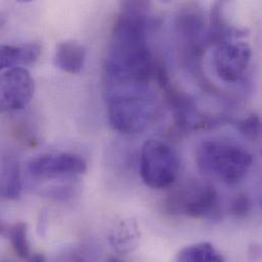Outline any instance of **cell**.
<instances>
[{
    "label": "cell",
    "mask_w": 262,
    "mask_h": 262,
    "mask_svg": "<svg viewBox=\"0 0 262 262\" xmlns=\"http://www.w3.org/2000/svg\"><path fill=\"white\" fill-rule=\"evenodd\" d=\"M145 2H125L113 28L105 60L108 93L146 92L155 62L147 43L149 18Z\"/></svg>",
    "instance_id": "1"
},
{
    "label": "cell",
    "mask_w": 262,
    "mask_h": 262,
    "mask_svg": "<svg viewBox=\"0 0 262 262\" xmlns=\"http://www.w3.org/2000/svg\"><path fill=\"white\" fill-rule=\"evenodd\" d=\"M198 168L207 177L227 185L241 182L252 166V155L243 147L223 142H203L196 151Z\"/></svg>",
    "instance_id": "2"
},
{
    "label": "cell",
    "mask_w": 262,
    "mask_h": 262,
    "mask_svg": "<svg viewBox=\"0 0 262 262\" xmlns=\"http://www.w3.org/2000/svg\"><path fill=\"white\" fill-rule=\"evenodd\" d=\"M108 121L122 134L143 131L155 114V102L146 92L107 94Z\"/></svg>",
    "instance_id": "3"
},
{
    "label": "cell",
    "mask_w": 262,
    "mask_h": 262,
    "mask_svg": "<svg viewBox=\"0 0 262 262\" xmlns=\"http://www.w3.org/2000/svg\"><path fill=\"white\" fill-rule=\"evenodd\" d=\"M165 205L170 214L197 220H216L221 212L220 196L214 187L198 180L187 182L173 191Z\"/></svg>",
    "instance_id": "4"
},
{
    "label": "cell",
    "mask_w": 262,
    "mask_h": 262,
    "mask_svg": "<svg viewBox=\"0 0 262 262\" xmlns=\"http://www.w3.org/2000/svg\"><path fill=\"white\" fill-rule=\"evenodd\" d=\"M181 161L176 149L164 141L150 139L146 141L140 153V174L146 186L152 189H164L178 179Z\"/></svg>",
    "instance_id": "5"
},
{
    "label": "cell",
    "mask_w": 262,
    "mask_h": 262,
    "mask_svg": "<svg viewBox=\"0 0 262 262\" xmlns=\"http://www.w3.org/2000/svg\"><path fill=\"white\" fill-rule=\"evenodd\" d=\"M35 91L31 73L21 67L13 68L0 75V114L17 112L26 107Z\"/></svg>",
    "instance_id": "6"
},
{
    "label": "cell",
    "mask_w": 262,
    "mask_h": 262,
    "mask_svg": "<svg viewBox=\"0 0 262 262\" xmlns=\"http://www.w3.org/2000/svg\"><path fill=\"white\" fill-rule=\"evenodd\" d=\"M87 170L86 161L73 153H46L32 158L28 163L29 173L37 180L71 178Z\"/></svg>",
    "instance_id": "7"
},
{
    "label": "cell",
    "mask_w": 262,
    "mask_h": 262,
    "mask_svg": "<svg viewBox=\"0 0 262 262\" xmlns=\"http://www.w3.org/2000/svg\"><path fill=\"white\" fill-rule=\"evenodd\" d=\"M252 56L246 42L227 41L216 46L213 52V66L217 76L227 83H235L245 75Z\"/></svg>",
    "instance_id": "8"
},
{
    "label": "cell",
    "mask_w": 262,
    "mask_h": 262,
    "mask_svg": "<svg viewBox=\"0 0 262 262\" xmlns=\"http://www.w3.org/2000/svg\"><path fill=\"white\" fill-rule=\"evenodd\" d=\"M204 28L203 14L195 5H188L182 9L177 18V29L179 34L188 43L187 50L190 56H200L202 48L198 38Z\"/></svg>",
    "instance_id": "9"
},
{
    "label": "cell",
    "mask_w": 262,
    "mask_h": 262,
    "mask_svg": "<svg viewBox=\"0 0 262 262\" xmlns=\"http://www.w3.org/2000/svg\"><path fill=\"white\" fill-rule=\"evenodd\" d=\"M41 54V45L30 42L23 45H0V72L34 63Z\"/></svg>",
    "instance_id": "10"
},
{
    "label": "cell",
    "mask_w": 262,
    "mask_h": 262,
    "mask_svg": "<svg viewBox=\"0 0 262 262\" xmlns=\"http://www.w3.org/2000/svg\"><path fill=\"white\" fill-rule=\"evenodd\" d=\"M86 61V49L85 47L73 40H67L58 43L54 53L55 66L72 75L81 73Z\"/></svg>",
    "instance_id": "11"
},
{
    "label": "cell",
    "mask_w": 262,
    "mask_h": 262,
    "mask_svg": "<svg viewBox=\"0 0 262 262\" xmlns=\"http://www.w3.org/2000/svg\"><path fill=\"white\" fill-rule=\"evenodd\" d=\"M20 169L17 160L11 156L4 157L0 166V198L15 200L21 193Z\"/></svg>",
    "instance_id": "12"
},
{
    "label": "cell",
    "mask_w": 262,
    "mask_h": 262,
    "mask_svg": "<svg viewBox=\"0 0 262 262\" xmlns=\"http://www.w3.org/2000/svg\"><path fill=\"white\" fill-rule=\"evenodd\" d=\"M174 262H225V258L211 243L200 242L183 248Z\"/></svg>",
    "instance_id": "13"
},
{
    "label": "cell",
    "mask_w": 262,
    "mask_h": 262,
    "mask_svg": "<svg viewBox=\"0 0 262 262\" xmlns=\"http://www.w3.org/2000/svg\"><path fill=\"white\" fill-rule=\"evenodd\" d=\"M140 233L138 226L135 222H124L119 225L111 236V241L115 249L122 253L127 254L133 252L139 244Z\"/></svg>",
    "instance_id": "14"
},
{
    "label": "cell",
    "mask_w": 262,
    "mask_h": 262,
    "mask_svg": "<svg viewBox=\"0 0 262 262\" xmlns=\"http://www.w3.org/2000/svg\"><path fill=\"white\" fill-rule=\"evenodd\" d=\"M8 236L16 255L23 259L31 256L30 244L28 241V229L25 223H16L8 230Z\"/></svg>",
    "instance_id": "15"
},
{
    "label": "cell",
    "mask_w": 262,
    "mask_h": 262,
    "mask_svg": "<svg viewBox=\"0 0 262 262\" xmlns=\"http://www.w3.org/2000/svg\"><path fill=\"white\" fill-rule=\"evenodd\" d=\"M252 207L251 198L246 193H239L231 201L229 211L233 216L243 219L250 214Z\"/></svg>",
    "instance_id": "16"
},
{
    "label": "cell",
    "mask_w": 262,
    "mask_h": 262,
    "mask_svg": "<svg viewBox=\"0 0 262 262\" xmlns=\"http://www.w3.org/2000/svg\"><path fill=\"white\" fill-rule=\"evenodd\" d=\"M238 129L242 135L251 140H256L261 135V121L257 115H251L247 119L241 121Z\"/></svg>",
    "instance_id": "17"
},
{
    "label": "cell",
    "mask_w": 262,
    "mask_h": 262,
    "mask_svg": "<svg viewBox=\"0 0 262 262\" xmlns=\"http://www.w3.org/2000/svg\"><path fill=\"white\" fill-rule=\"evenodd\" d=\"M29 262H46V258L42 254H31L29 257Z\"/></svg>",
    "instance_id": "18"
},
{
    "label": "cell",
    "mask_w": 262,
    "mask_h": 262,
    "mask_svg": "<svg viewBox=\"0 0 262 262\" xmlns=\"http://www.w3.org/2000/svg\"><path fill=\"white\" fill-rule=\"evenodd\" d=\"M5 21H6V17H5V15H3L2 13H0V30L4 27Z\"/></svg>",
    "instance_id": "19"
},
{
    "label": "cell",
    "mask_w": 262,
    "mask_h": 262,
    "mask_svg": "<svg viewBox=\"0 0 262 262\" xmlns=\"http://www.w3.org/2000/svg\"><path fill=\"white\" fill-rule=\"evenodd\" d=\"M106 262H124L122 259H120L119 257H111L107 259Z\"/></svg>",
    "instance_id": "20"
},
{
    "label": "cell",
    "mask_w": 262,
    "mask_h": 262,
    "mask_svg": "<svg viewBox=\"0 0 262 262\" xmlns=\"http://www.w3.org/2000/svg\"><path fill=\"white\" fill-rule=\"evenodd\" d=\"M2 231H3V227H2V225L0 224V233H2Z\"/></svg>",
    "instance_id": "21"
}]
</instances>
